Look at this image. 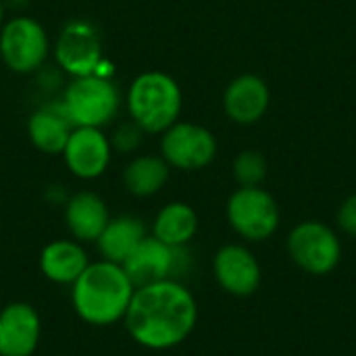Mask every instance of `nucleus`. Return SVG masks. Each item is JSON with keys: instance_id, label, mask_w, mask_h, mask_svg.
<instances>
[{"instance_id": "nucleus-8", "label": "nucleus", "mask_w": 356, "mask_h": 356, "mask_svg": "<svg viewBox=\"0 0 356 356\" xmlns=\"http://www.w3.org/2000/svg\"><path fill=\"white\" fill-rule=\"evenodd\" d=\"M161 136V156L171 169L200 171L217 156V138L204 125L177 121Z\"/></svg>"}, {"instance_id": "nucleus-14", "label": "nucleus", "mask_w": 356, "mask_h": 356, "mask_svg": "<svg viewBox=\"0 0 356 356\" xmlns=\"http://www.w3.org/2000/svg\"><path fill=\"white\" fill-rule=\"evenodd\" d=\"M271 104V92L263 77L254 73H242L234 77L223 92V111L229 121L238 125L259 123Z\"/></svg>"}, {"instance_id": "nucleus-24", "label": "nucleus", "mask_w": 356, "mask_h": 356, "mask_svg": "<svg viewBox=\"0 0 356 356\" xmlns=\"http://www.w3.org/2000/svg\"><path fill=\"white\" fill-rule=\"evenodd\" d=\"M4 25V2L0 0V27Z\"/></svg>"}, {"instance_id": "nucleus-19", "label": "nucleus", "mask_w": 356, "mask_h": 356, "mask_svg": "<svg viewBox=\"0 0 356 356\" xmlns=\"http://www.w3.org/2000/svg\"><path fill=\"white\" fill-rule=\"evenodd\" d=\"M198 232V215L196 211L181 200L167 202L152 221L150 236H154L159 242L173 246V248H186Z\"/></svg>"}, {"instance_id": "nucleus-17", "label": "nucleus", "mask_w": 356, "mask_h": 356, "mask_svg": "<svg viewBox=\"0 0 356 356\" xmlns=\"http://www.w3.org/2000/svg\"><path fill=\"white\" fill-rule=\"evenodd\" d=\"M75 125L71 123L63 100L48 102L27 119L29 142L44 154H63Z\"/></svg>"}, {"instance_id": "nucleus-22", "label": "nucleus", "mask_w": 356, "mask_h": 356, "mask_svg": "<svg viewBox=\"0 0 356 356\" xmlns=\"http://www.w3.org/2000/svg\"><path fill=\"white\" fill-rule=\"evenodd\" d=\"M142 129L131 121V123H123L117 131H115V138L111 140V146L117 148L119 152H131L140 146L142 142Z\"/></svg>"}, {"instance_id": "nucleus-6", "label": "nucleus", "mask_w": 356, "mask_h": 356, "mask_svg": "<svg viewBox=\"0 0 356 356\" xmlns=\"http://www.w3.org/2000/svg\"><path fill=\"white\" fill-rule=\"evenodd\" d=\"M225 217L229 227L248 242L269 240L282 221L277 200L263 186H238L225 202Z\"/></svg>"}, {"instance_id": "nucleus-1", "label": "nucleus", "mask_w": 356, "mask_h": 356, "mask_svg": "<svg viewBox=\"0 0 356 356\" xmlns=\"http://www.w3.org/2000/svg\"><path fill=\"white\" fill-rule=\"evenodd\" d=\"M198 323V302L181 280L138 286L123 317L129 338L152 353L184 344Z\"/></svg>"}, {"instance_id": "nucleus-12", "label": "nucleus", "mask_w": 356, "mask_h": 356, "mask_svg": "<svg viewBox=\"0 0 356 356\" xmlns=\"http://www.w3.org/2000/svg\"><path fill=\"white\" fill-rule=\"evenodd\" d=\"M113 146L98 127H75L63 150V161L77 179H98L111 165Z\"/></svg>"}, {"instance_id": "nucleus-5", "label": "nucleus", "mask_w": 356, "mask_h": 356, "mask_svg": "<svg viewBox=\"0 0 356 356\" xmlns=\"http://www.w3.org/2000/svg\"><path fill=\"white\" fill-rule=\"evenodd\" d=\"M288 257L309 275H327L342 261V242L334 227L317 219L296 223L286 240Z\"/></svg>"}, {"instance_id": "nucleus-3", "label": "nucleus", "mask_w": 356, "mask_h": 356, "mask_svg": "<svg viewBox=\"0 0 356 356\" xmlns=\"http://www.w3.org/2000/svg\"><path fill=\"white\" fill-rule=\"evenodd\" d=\"M125 104L131 121L144 134H163L179 121L184 94L169 73L146 71L131 81Z\"/></svg>"}, {"instance_id": "nucleus-15", "label": "nucleus", "mask_w": 356, "mask_h": 356, "mask_svg": "<svg viewBox=\"0 0 356 356\" xmlns=\"http://www.w3.org/2000/svg\"><path fill=\"white\" fill-rule=\"evenodd\" d=\"M40 273L46 282L54 286H73L75 280L90 265V254L86 246L73 238H60L48 242L38 259Z\"/></svg>"}, {"instance_id": "nucleus-18", "label": "nucleus", "mask_w": 356, "mask_h": 356, "mask_svg": "<svg viewBox=\"0 0 356 356\" xmlns=\"http://www.w3.org/2000/svg\"><path fill=\"white\" fill-rule=\"evenodd\" d=\"M148 236L146 223L136 215H119L111 217L98 240L94 242L100 259L123 265L127 257L142 244V240Z\"/></svg>"}, {"instance_id": "nucleus-9", "label": "nucleus", "mask_w": 356, "mask_h": 356, "mask_svg": "<svg viewBox=\"0 0 356 356\" xmlns=\"http://www.w3.org/2000/svg\"><path fill=\"white\" fill-rule=\"evenodd\" d=\"M54 58L56 65L71 77L100 73L104 56L102 38L96 25L86 19H71L56 38Z\"/></svg>"}, {"instance_id": "nucleus-23", "label": "nucleus", "mask_w": 356, "mask_h": 356, "mask_svg": "<svg viewBox=\"0 0 356 356\" xmlns=\"http://www.w3.org/2000/svg\"><path fill=\"white\" fill-rule=\"evenodd\" d=\"M336 223L338 227L348 234V236H356V192L350 194L338 209L336 213Z\"/></svg>"}, {"instance_id": "nucleus-11", "label": "nucleus", "mask_w": 356, "mask_h": 356, "mask_svg": "<svg viewBox=\"0 0 356 356\" xmlns=\"http://www.w3.org/2000/svg\"><path fill=\"white\" fill-rule=\"evenodd\" d=\"M213 275L223 292L236 298H248L259 292L263 269L254 252L242 244H225L213 257Z\"/></svg>"}, {"instance_id": "nucleus-16", "label": "nucleus", "mask_w": 356, "mask_h": 356, "mask_svg": "<svg viewBox=\"0 0 356 356\" xmlns=\"http://www.w3.org/2000/svg\"><path fill=\"white\" fill-rule=\"evenodd\" d=\"M111 221L108 207L104 198L96 192L81 190L67 198L65 202V223L73 240L81 244H94L106 223Z\"/></svg>"}, {"instance_id": "nucleus-2", "label": "nucleus", "mask_w": 356, "mask_h": 356, "mask_svg": "<svg viewBox=\"0 0 356 356\" xmlns=\"http://www.w3.org/2000/svg\"><path fill=\"white\" fill-rule=\"evenodd\" d=\"M134 292L136 284L123 265L98 259L90 261L71 286V307L83 323L108 327L119 321L123 323Z\"/></svg>"}, {"instance_id": "nucleus-25", "label": "nucleus", "mask_w": 356, "mask_h": 356, "mask_svg": "<svg viewBox=\"0 0 356 356\" xmlns=\"http://www.w3.org/2000/svg\"><path fill=\"white\" fill-rule=\"evenodd\" d=\"M56 356H69V355H56Z\"/></svg>"}, {"instance_id": "nucleus-4", "label": "nucleus", "mask_w": 356, "mask_h": 356, "mask_svg": "<svg viewBox=\"0 0 356 356\" xmlns=\"http://www.w3.org/2000/svg\"><path fill=\"white\" fill-rule=\"evenodd\" d=\"M60 100L75 127L102 129L117 117L121 106L117 86L100 73L73 77Z\"/></svg>"}, {"instance_id": "nucleus-7", "label": "nucleus", "mask_w": 356, "mask_h": 356, "mask_svg": "<svg viewBox=\"0 0 356 356\" xmlns=\"http://www.w3.org/2000/svg\"><path fill=\"white\" fill-rule=\"evenodd\" d=\"M50 52L48 33L31 17H13L0 27V58L15 73L38 71Z\"/></svg>"}, {"instance_id": "nucleus-13", "label": "nucleus", "mask_w": 356, "mask_h": 356, "mask_svg": "<svg viewBox=\"0 0 356 356\" xmlns=\"http://www.w3.org/2000/svg\"><path fill=\"white\" fill-rule=\"evenodd\" d=\"M42 340V317L29 302L0 309V356H33Z\"/></svg>"}, {"instance_id": "nucleus-20", "label": "nucleus", "mask_w": 356, "mask_h": 356, "mask_svg": "<svg viewBox=\"0 0 356 356\" xmlns=\"http://www.w3.org/2000/svg\"><path fill=\"white\" fill-rule=\"evenodd\" d=\"M171 175V167L163 156L142 154L127 163L123 169V186L136 198H150L159 194Z\"/></svg>"}, {"instance_id": "nucleus-21", "label": "nucleus", "mask_w": 356, "mask_h": 356, "mask_svg": "<svg viewBox=\"0 0 356 356\" xmlns=\"http://www.w3.org/2000/svg\"><path fill=\"white\" fill-rule=\"evenodd\" d=\"M267 159L259 152V150H242L234 156L232 163V175L236 179L238 186L242 188H252V186H261L267 179Z\"/></svg>"}, {"instance_id": "nucleus-10", "label": "nucleus", "mask_w": 356, "mask_h": 356, "mask_svg": "<svg viewBox=\"0 0 356 356\" xmlns=\"http://www.w3.org/2000/svg\"><path fill=\"white\" fill-rule=\"evenodd\" d=\"M188 267H190L188 246L173 248L159 242L150 234L123 263V269L127 271L136 288L163 280H179L188 271Z\"/></svg>"}]
</instances>
